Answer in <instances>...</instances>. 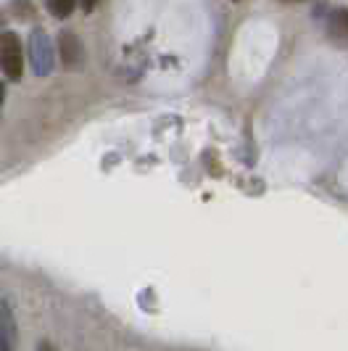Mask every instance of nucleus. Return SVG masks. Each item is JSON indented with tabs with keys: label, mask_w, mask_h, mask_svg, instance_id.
Listing matches in <instances>:
<instances>
[{
	"label": "nucleus",
	"mask_w": 348,
	"mask_h": 351,
	"mask_svg": "<svg viewBox=\"0 0 348 351\" xmlns=\"http://www.w3.org/2000/svg\"><path fill=\"white\" fill-rule=\"evenodd\" d=\"M3 95H5V88H3V82H0V104H3Z\"/></svg>",
	"instance_id": "6e6552de"
},
{
	"label": "nucleus",
	"mask_w": 348,
	"mask_h": 351,
	"mask_svg": "<svg viewBox=\"0 0 348 351\" xmlns=\"http://www.w3.org/2000/svg\"><path fill=\"white\" fill-rule=\"evenodd\" d=\"M29 61H32V71L37 77H45L51 74L55 66V56H53V45L48 35L42 29H35L29 37Z\"/></svg>",
	"instance_id": "f03ea898"
},
{
	"label": "nucleus",
	"mask_w": 348,
	"mask_h": 351,
	"mask_svg": "<svg viewBox=\"0 0 348 351\" xmlns=\"http://www.w3.org/2000/svg\"><path fill=\"white\" fill-rule=\"evenodd\" d=\"M14 343H16V322H14V315H11L8 304L0 301V346L14 351Z\"/></svg>",
	"instance_id": "20e7f679"
},
{
	"label": "nucleus",
	"mask_w": 348,
	"mask_h": 351,
	"mask_svg": "<svg viewBox=\"0 0 348 351\" xmlns=\"http://www.w3.org/2000/svg\"><path fill=\"white\" fill-rule=\"evenodd\" d=\"M58 51H61L64 66L77 69L82 64V43L77 40L74 32H61V37H58Z\"/></svg>",
	"instance_id": "7ed1b4c3"
},
{
	"label": "nucleus",
	"mask_w": 348,
	"mask_h": 351,
	"mask_svg": "<svg viewBox=\"0 0 348 351\" xmlns=\"http://www.w3.org/2000/svg\"><path fill=\"white\" fill-rule=\"evenodd\" d=\"M327 35L335 45H346L348 48V8L338 11L335 16H330V24H327Z\"/></svg>",
	"instance_id": "39448f33"
},
{
	"label": "nucleus",
	"mask_w": 348,
	"mask_h": 351,
	"mask_svg": "<svg viewBox=\"0 0 348 351\" xmlns=\"http://www.w3.org/2000/svg\"><path fill=\"white\" fill-rule=\"evenodd\" d=\"M0 351H8V349H5V346H0Z\"/></svg>",
	"instance_id": "1a4fd4ad"
},
{
	"label": "nucleus",
	"mask_w": 348,
	"mask_h": 351,
	"mask_svg": "<svg viewBox=\"0 0 348 351\" xmlns=\"http://www.w3.org/2000/svg\"><path fill=\"white\" fill-rule=\"evenodd\" d=\"M0 69L5 74V80L18 82L21 71H24V51L18 43L16 32H3L0 35Z\"/></svg>",
	"instance_id": "f257e3e1"
},
{
	"label": "nucleus",
	"mask_w": 348,
	"mask_h": 351,
	"mask_svg": "<svg viewBox=\"0 0 348 351\" xmlns=\"http://www.w3.org/2000/svg\"><path fill=\"white\" fill-rule=\"evenodd\" d=\"M37 351H55V349H53L51 343H40V349H37Z\"/></svg>",
	"instance_id": "0eeeda50"
},
{
	"label": "nucleus",
	"mask_w": 348,
	"mask_h": 351,
	"mask_svg": "<svg viewBox=\"0 0 348 351\" xmlns=\"http://www.w3.org/2000/svg\"><path fill=\"white\" fill-rule=\"evenodd\" d=\"M45 8H48V11H51V14H53L55 19H66V16L71 14V11L77 8V5H74L71 0H64V3H55V0H53V3H48Z\"/></svg>",
	"instance_id": "423d86ee"
}]
</instances>
